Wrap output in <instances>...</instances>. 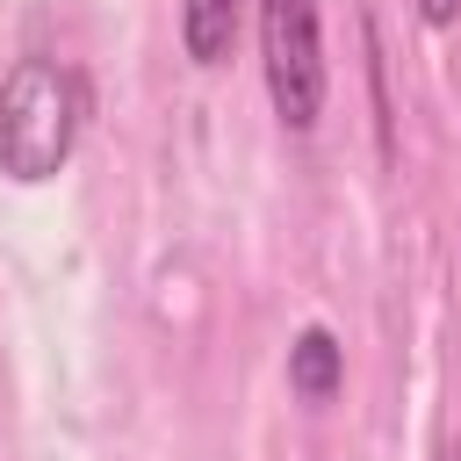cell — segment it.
Returning a JSON list of instances; mask_svg holds the SVG:
<instances>
[{
    "instance_id": "obj_1",
    "label": "cell",
    "mask_w": 461,
    "mask_h": 461,
    "mask_svg": "<svg viewBox=\"0 0 461 461\" xmlns=\"http://www.w3.org/2000/svg\"><path fill=\"white\" fill-rule=\"evenodd\" d=\"M79 122H86V79L58 58H22L0 79V173L22 187L50 180L72 158Z\"/></svg>"
},
{
    "instance_id": "obj_3",
    "label": "cell",
    "mask_w": 461,
    "mask_h": 461,
    "mask_svg": "<svg viewBox=\"0 0 461 461\" xmlns=\"http://www.w3.org/2000/svg\"><path fill=\"white\" fill-rule=\"evenodd\" d=\"M339 382H346V353H339V339L324 324H310L288 346V389L310 396V403H324V396H339Z\"/></svg>"
},
{
    "instance_id": "obj_5",
    "label": "cell",
    "mask_w": 461,
    "mask_h": 461,
    "mask_svg": "<svg viewBox=\"0 0 461 461\" xmlns=\"http://www.w3.org/2000/svg\"><path fill=\"white\" fill-rule=\"evenodd\" d=\"M418 14H425L432 29H447V22H461V0H418Z\"/></svg>"
},
{
    "instance_id": "obj_4",
    "label": "cell",
    "mask_w": 461,
    "mask_h": 461,
    "mask_svg": "<svg viewBox=\"0 0 461 461\" xmlns=\"http://www.w3.org/2000/svg\"><path fill=\"white\" fill-rule=\"evenodd\" d=\"M238 14L245 0H180V43L194 65H223L238 43Z\"/></svg>"
},
{
    "instance_id": "obj_2",
    "label": "cell",
    "mask_w": 461,
    "mask_h": 461,
    "mask_svg": "<svg viewBox=\"0 0 461 461\" xmlns=\"http://www.w3.org/2000/svg\"><path fill=\"white\" fill-rule=\"evenodd\" d=\"M259 58H267V94L288 130H310L324 115V36H317V0H259Z\"/></svg>"
}]
</instances>
